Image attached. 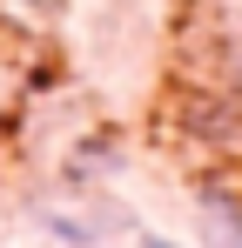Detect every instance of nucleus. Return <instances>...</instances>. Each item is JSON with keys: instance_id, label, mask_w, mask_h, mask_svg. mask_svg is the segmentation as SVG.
<instances>
[{"instance_id": "f03ea898", "label": "nucleus", "mask_w": 242, "mask_h": 248, "mask_svg": "<svg viewBox=\"0 0 242 248\" xmlns=\"http://www.w3.org/2000/svg\"><path fill=\"white\" fill-rule=\"evenodd\" d=\"M141 248H182V242H161V235H155V242H141Z\"/></svg>"}, {"instance_id": "f257e3e1", "label": "nucleus", "mask_w": 242, "mask_h": 248, "mask_svg": "<svg viewBox=\"0 0 242 248\" xmlns=\"http://www.w3.org/2000/svg\"><path fill=\"white\" fill-rule=\"evenodd\" d=\"M202 248H242V195L229 188L202 195Z\"/></svg>"}]
</instances>
